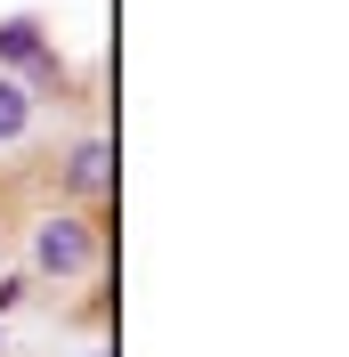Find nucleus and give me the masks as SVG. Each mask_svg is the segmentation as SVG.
<instances>
[{"label": "nucleus", "mask_w": 349, "mask_h": 357, "mask_svg": "<svg viewBox=\"0 0 349 357\" xmlns=\"http://www.w3.org/2000/svg\"><path fill=\"white\" fill-rule=\"evenodd\" d=\"M89 220H73V211H49L41 227H33V268L41 276H82L89 268Z\"/></svg>", "instance_id": "obj_1"}, {"label": "nucleus", "mask_w": 349, "mask_h": 357, "mask_svg": "<svg viewBox=\"0 0 349 357\" xmlns=\"http://www.w3.org/2000/svg\"><path fill=\"white\" fill-rule=\"evenodd\" d=\"M33 89L17 82V73H0V146H24V138H33Z\"/></svg>", "instance_id": "obj_3"}, {"label": "nucleus", "mask_w": 349, "mask_h": 357, "mask_svg": "<svg viewBox=\"0 0 349 357\" xmlns=\"http://www.w3.org/2000/svg\"><path fill=\"white\" fill-rule=\"evenodd\" d=\"M106 138H89V146H73V162H66V178H73V187H82V195H98V187H106Z\"/></svg>", "instance_id": "obj_4"}, {"label": "nucleus", "mask_w": 349, "mask_h": 357, "mask_svg": "<svg viewBox=\"0 0 349 357\" xmlns=\"http://www.w3.org/2000/svg\"><path fill=\"white\" fill-rule=\"evenodd\" d=\"M17 301H24V276H0V317L17 309Z\"/></svg>", "instance_id": "obj_5"}, {"label": "nucleus", "mask_w": 349, "mask_h": 357, "mask_svg": "<svg viewBox=\"0 0 349 357\" xmlns=\"http://www.w3.org/2000/svg\"><path fill=\"white\" fill-rule=\"evenodd\" d=\"M0 66H17V73H57V49L41 41V24L33 17H0Z\"/></svg>", "instance_id": "obj_2"}]
</instances>
